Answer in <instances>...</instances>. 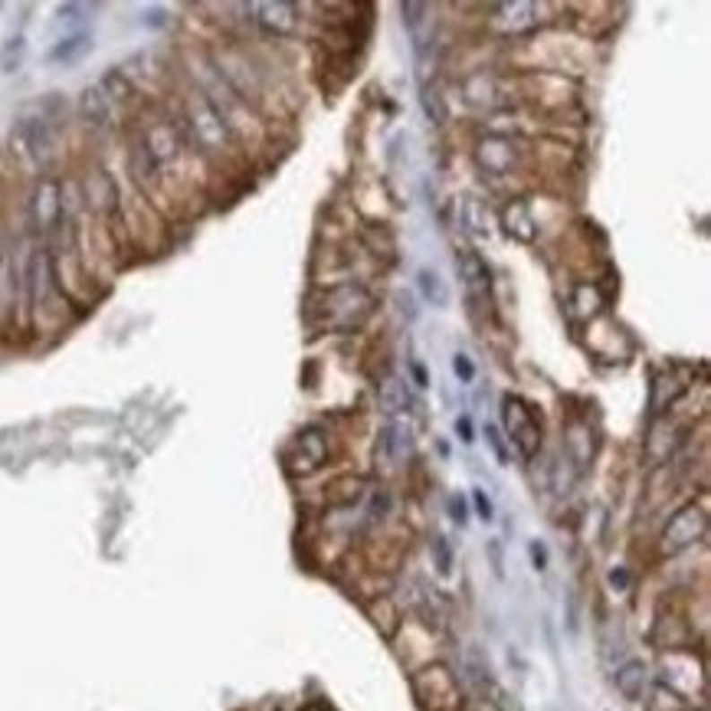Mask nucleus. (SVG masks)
<instances>
[{
	"label": "nucleus",
	"mask_w": 711,
	"mask_h": 711,
	"mask_svg": "<svg viewBox=\"0 0 711 711\" xmlns=\"http://www.w3.org/2000/svg\"><path fill=\"white\" fill-rule=\"evenodd\" d=\"M403 23H407V30L410 33H417L420 30V23H423V13H427V4H403Z\"/></svg>",
	"instance_id": "obj_29"
},
{
	"label": "nucleus",
	"mask_w": 711,
	"mask_h": 711,
	"mask_svg": "<svg viewBox=\"0 0 711 711\" xmlns=\"http://www.w3.org/2000/svg\"><path fill=\"white\" fill-rule=\"evenodd\" d=\"M23 53H27V43H23V37L7 39V43L0 47V69H4V73H17L20 63H23Z\"/></svg>",
	"instance_id": "obj_26"
},
{
	"label": "nucleus",
	"mask_w": 711,
	"mask_h": 711,
	"mask_svg": "<svg viewBox=\"0 0 711 711\" xmlns=\"http://www.w3.org/2000/svg\"><path fill=\"white\" fill-rule=\"evenodd\" d=\"M410 453H413V427L407 420H390L387 427L380 429L377 459H384V465H400L407 463Z\"/></svg>",
	"instance_id": "obj_9"
},
{
	"label": "nucleus",
	"mask_w": 711,
	"mask_h": 711,
	"mask_svg": "<svg viewBox=\"0 0 711 711\" xmlns=\"http://www.w3.org/2000/svg\"><path fill=\"white\" fill-rule=\"evenodd\" d=\"M99 86H102V92L108 95L112 102H132L134 95H138V92H134V82L128 79V73H125V69H118V66L108 69Z\"/></svg>",
	"instance_id": "obj_20"
},
{
	"label": "nucleus",
	"mask_w": 711,
	"mask_h": 711,
	"mask_svg": "<svg viewBox=\"0 0 711 711\" xmlns=\"http://www.w3.org/2000/svg\"><path fill=\"white\" fill-rule=\"evenodd\" d=\"M13 144H17V152L27 158L37 171L47 174L53 158H56V138H53V128L43 115H30V118H20L13 125Z\"/></svg>",
	"instance_id": "obj_3"
},
{
	"label": "nucleus",
	"mask_w": 711,
	"mask_h": 711,
	"mask_svg": "<svg viewBox=\"0 0 711 711\" xmlns=\"http://www.w3.org/2000/svg\"><path fill=\"white\" fill-rule=\"evenodd\" d=\"M532 560L538 564V570H544L548 564V554H544V544H532Z\"/></svg>",
	"instance_id": "obj_37"
},
{
	"label": "nucleus",
	"mask_w": 711,
	"mask_h": 711,
	"mask_svg": "<svg viewBox=\"0 0 711 711\" xmlns=\"http://www.w3.org/2000/svg\"><path fill=\"white\" fill-rule=\"evenodd\" d=\"M505 423H508V433H512L518 453L525 459H534L541 449V427L534 413L528 410V403L518 397H505Z\"/></svg>",
	"instance_id": "obj_7"
},
{
	"label": "nucleus",
	"mask_w": 711,
	"mask_h": 711,
	"mask_svg": "<svg viewBox=\"0 0 711 711\" xmlns=\"http://www.w3.org/2000/svg\"><path fill=\"white\" fill-rule=\"evenodd\" d=\"M708 534V512H705V505H682L679 512L665 522L663 534H659V554H665V558H672V554H682V551H689L692 544H698V541Z\"/></svg>",
	"instance_id": "obj_2"
},
{
	"label": "nucleus",
	"mask_w": 711,
	"mask_h": 711,
	"mask_svg": "<svg viewBox=\"0 0 711 711\" xmlns=\"http://www.w3.org/2000/svg\"><path fill=\"white\" fill-rule=\"evenodd\" d=\"M89 49H92V33L86 30H76V33H69L56 43V47L49 49V63H79V59L86 56Z\"/></svg>",
	"instance_id": "obj_16"
},
{
	"label": "nucleus",
	"mask_w": 711,
	"mask_h": 711,
	"mask_svg": "<svg viewBox=\"0 0 711 711\" xmlns=\"http://www.w3.org/2000/svg\"><path fill=\"white\" fill-rule=\"evenodd\" d=\"M420 105H423V112L433 125H446V105H443V95L437 89L423 86V95H420Z\"/></svg>",
	"instance_id": "obj_27"
},
{
	"label": "nucleus",
	"mask_w": 711,
	"mask_h": 711,
	"mask_svg": "<svg viewBox=\"0 0 711 711\" xmlns=\"http://www.w3.org/2000/svg\"><path fill=\"white\" fill-rule=\"evenodd\" d=\"M79 118H82L89 128H112L115 102L102 92L99 82H92V86H86L79 92Z\"/></svg>",
	"instance_id": "obj_12"
},
{
	"label": "nucleus",
	"mask_w": 711,
	"mask_h": 711,
	"mask_svg": "<svg viewBox=\"0 0 711 711\" xmlns=\"http://www.w3.org/2000/svg\"><path fill=\"white\" fill-rule=\"evenodd\" d=\"M455 433H459V439H463V443H473V420L469 417H459L455 420Z\"/></svg>",
	"instance_id": "obj_36"
},
{
	"label": "nucleus",
	"mask_w": 711,
	"mask_h": 711,
	"mask_svg": "<svg viewBox=\"0 0 711 711\" xmlns=\"http://www.w3.org/2000/svg\"><path fill=\"white\" fill-rule=\"evenodd\" d=\"M413 380H417L420 387H427V384H429V377H427V370L420 368V364H413Z\"/></svg>",
	"instance_id": "obj_39"
},
{
	"label": "nucleus",
	"mask_w": 711,
	"mask_h": 711,
	"mask_svg": "<svg viewBox=\"0 0 711 711\" xmlns=\"http://www.w3.org/2000/svg\"><path fill=\"white\" fill-rule=\"evenodd\" d=\"M646 711H689V702L669 682H649V689H646Z\"/></svg>",
	"instance_id": "obj_17"
},
{
	"label": "nucleus",
	"mask_w": 711,
	"mask_h": 711,
	"mask_svg": "<svg viewBox=\"0 0 711 711\" xmlns=\"http://www.w3.org/2000/svg\"><path fill=\"white\" fill-rule=\"evenodd\" d=\"M249 13H256V23L273 37H292L295 27H299V7L295 4H249Z\"/></svg>",
	"instance_id": "obj_10"
},
{
	"label": "nucleus",
	"mask_w": 711,
	"mask_h": 711,
	"mask_svg": "<svg viewBox=\"0 0 711 711\" xmlns=\"http://www.w3.org/2000/svg\"><path fill=\"white\" fill-rule=\"evenodd\" d=\"M505 223H508V233L525 243H532L534 239V223H532V213L525 210V204H512V207H505Z\"/></svg>",
	"instance_id": "obj_22"
},
{
	"label": "nucleus",
	"mask_w": 711,
	"mask_h": 711,
	"mask_svg": "<svg viewBox=\"0 0 711 711\" xmlns=\"http://www.w3.org/2000/svg\"><path fill=\"white\" fill-rule=\"evenodd\" d=\"M433 558H437V570L443 574V577H449L453 574V551H449V544H446V538H433Z\"/></svg>",
	"instance_id": "obj_28"
},
{
	"label": "nucleus",
	"mask_w": 711,
	"mask_h": 711,
	"mask_svg": "<svg viewBox=\"0 0 711 711\" xmlns=\"http://www.w3.org/2000/svg\"><path fill=\"white\" fill-rule=\"evenodd\" d=\"M92 7H82V4H63V7L56 10L59 23H79L82 20V13H89Z\"/></svg>",
	"instance_id": "obj_31"
},
{
	"label": "nucleus",
	"mask_w": 711,
	"mask_h": 711,
	"mask_svg": "<svg viewBox=\"0 0 711 711\" xmlns=\"http://www.w3.org/2000/svg\"><path fill=\"white\" fill-rule=\"evenodd\" d=\"M473 502H475V512H479V518H482V522H492V518H495L492 499H489L482 489H475V492H473Z\"/></svg>",
	"instance_id": "obj_30"
},
{
	"label": "nucleus",
	"mask_w": 711,
	"mask_h": 711,
	"mask_svg": "<svg viewBox=\"0 0 711 711\" xmlns=\"http://www.w3.org/2000/svg\"><path fill=\"white\" fill-rule=\"evenodd\" d=\"M485 439H489V446L495 449V455H499V463H508V449H505V443H502V437H499V429L495 427H485Z\"/></svg>",
	"instance_id": "obj_33"
},
{
	"label": "nucleus",
	"mask_w": 711,
	"mask_h": 711,
	"mask_svg": "<svg viewBox=\"0 0 711 711\" xmlns=\"http://www.w3.org/2000/svg\"><path fill=\"white\" fill-rule=\"evenodd\" d=\"M30 220L39 233H53L63 220V197H59V180L43 174L33 187V197H30Z\"/></svg>",
	"instance_id": "obj_8"
},
{
	"label": "nucleus",
	"mask_w": 711,
	"mask_h": 711,
	"mask_svg": "<svg viewBox=\"0 0 711 711\" xmlns=\"http://www.w3.org/2000/svg\"><path fill=\"white\" fill-rule=\"evenodd\" d=\"M499 13H505L502 17V27L508 30V33H522V30H532L534 27V17H528V13H534V4H505V7H495Z\"/></svg>",
	"instance_id": "obj_21"
},
{
	"label": "nucleus",
	"mask_w": 711,
	"mask_h": 711,
	"mask_svg": "<svg viewBox=\"0 0 711 711\" xmlns=\"http://www.w3.org/2000/svg\"><path fill=\"white\" fill-rule=\"evenodd\" d=\"M328 459V437H325L322 429H305L302 437H299V455H292V463H289V473L292 475H308L315 473L318 465Z\"/></svg>",
	"instance_id": "obj_11"
},
{
	"label": "nucleus",
	"mask_w": 711,
	"mask_h": 711,
	"mask_svg": "<svg viewBox=\"0 0 711 711\" xmlns=\"http://www.w3.org/2000/svg\"><path fill=\"white\" fill-rule=\"evenodd\" d=\"M184 125H187L190 142L204 148L207 154H223L230 152V144L237 142L227 122L220 118V112L204 99L200 92H190L184 99Z\"/></svg>",
	"instance_id": "obj_1"
},
{
	"label": "nucleus",
	"mask_w": 711,
	"mask_h": 711,
	"mask_svg": "<svg viewBox=\"0 0 711 711\" xmlns=\"http://www.w3.org/2000/svg\"><path fill=\"white\" fill-rule=\"evenodd\" d=\"M413 695L423 711H455L459 708V682L446 665H427L413 675Z\"/></svg>",
	"instance_id": "obj_5"
},
{
	"label": "nucleus",
	"mask_w": 711,
	"mask_h": 711,
	"mask_svg": "<svg viewBox=\"0 0 711 711\" xmlns=\"http://www.w3.org/2000/svg\"><path fill=\"white\" fill-rule=\"evenodd\" d=\"M463 220H465V227H469V233H475V237H489V210H485L482 200H475V197L465 200Z\"/></svg>",
	"instance_id": "obj_25"
},
{
	"label": "nucleus",
	"mask_w": 711,
	"mask_h": 711,
	"mask_svg": "<svg viewBox=\"0 0 711 711\" xmlns=\"http://www.w3.org/2000/svg\"><path fill=\"white\" fill-rule=\"evenodd\" d=\"M417 289H420V295L433 305V308H446V305H449V285H446L443 275L433 273V269H420Z\"/></svg>",
	"instance_id": "obj_19"
},
{
	"label": "nucleus",
	"mask_w": 711,
	"mask_h": 711,
	"mask_svg": "<svg viewBox=\"0 0 711 711\" xmlns=\"http://www.w3.org/2000/svg\"><path fill=\"white\" fill-rule=\"evenodd\" d=\"M453 370H455V377L463 380V384H469V380L475 377V364L465 354H455V360H453Z\"/></svg>",
	"instance_id": "obj_32"
},
{
	"label": "nucleus",
	"mask_w": 711,
	"mask_h": 711,
	"mask_svg": "<svg viewBox=\"0 0 711 711\" xmlns=\"http://www.w3.org/2000/svg\"><path fill=\"white\" fill-rule=\"evenodd\" d=\"M649 665L639 663V659H629V663H623L613 672V685H617V692L623 695L626 702H639L646 695V689H649Z\"/></svg>",
	"instance_id": "obj_13"
},
{
	"label": "nucleus",
	"mask_w": 711,
	"mask_h": 711,
	"mask_svg": "<svg viewBox=\"0 0 711 711\" xmlns=\"http://www.w3.org/2000/svg\"><path fill=\"white\" fill-rule=\"evenodd\" d=\"M489 558H492L495 577H505V564H502V544L499 541H489Z\"/></svg>",
	"instance_id": "obj_34"
},
{
	"label": "nucleus",
	"mask_w": 711,
	"mask_h": 711,
	"mask_svg": "<svg viewBox=\"0 0 711 711\" xmlns=\"http://www.w3.org/2000/svg\"><path fill=\"white\" fill-rule=\"evenodd\" d=\"M449 515L455 518V525H465V518H469V515H465V502L459 499V495L449 499Z\"/></svg>",
	"instance_id": "obj_35"
},
{
	"label": "nucleus",
	"mask_w": 711,
	"mask_h": 711,
	"mask_svg": "<svg viewBox=\"0 0 711 711\" xmlns=\"http://www.w3.org/2000/svg\"><path fill=\"white\" fill-rule=\"evenodd\" d=\"M455 266H459V275L465 279V285L473 289V292H489V285H492V273L485 266V259L473 249H463L459 259H455Z\"/></svg>",
	"instance_id": "obj_14"
},
{
	"label": "nucleus",
	"mask_w": 711,
	"mask_h": 711,
	"mask_svg": "<svg viewBox=\"0 0 711 711\" xmlns=\"http://www.w3.org/2000/svg\"><path fill=\"white\" fill-rule=\"evenodd\" d=\"M82 204H86L89 210H95V213H102L105 220H112L115 233H122L125 237V217H122V194H118V184H115L112 174L105 171H92L82 184Z\"/></svg>",
	"instance_id": "obj_6"
},
{
	"label": "nucleus",
	"mask_w": 711,
	"mask_h": 711,
	"mask_svg": "<svg viewBox=\"0 0 711 711\" xmlns=\"http://www.w3.org/2000/svg\"><path fill=\"white\" fill-rule=\"evenodd\" d=\"M512 144L505 142V138H489V142L479 144V164H482L485 171L492 174H508L512 171Z\"/></svg>",
	"instance_id": "obj_15"
},
{
	"label": "nucleus",
	"mask_w": 711,
	"mask_h": 711,
	"mask_svg": "<svg viewBox=\"0 0 711 711\" xmlns=\"http://www.w3.org/2000/svg\"><path fill=\"white\" fill-rule=\"evenodd\" d=\"M360 495H364V479L348 475V479H338V482L328 489V502L332 505H354Z\"/></svg>",
	"instance_id": "obj_24"
},
{
	"label": "nucleus",
	"mask_w": 711,
	"mask_h": 711,
	"mask_svg": "<svg viewBox=\"0 0 711 711\" xmlns=\"http://www.w3.org/2000/svg\"><path fill=\"white\" fill-rule=\"evenodd\" d=\"M377 400H380V410H384L387 417H400L410 403L407 384L400 377H384L377 384Z\"/></svg>",
	"instance_id": "obj_18"
},
{
	"label": "nucleus",
	"mask_w": 711,
	"mask_h": 711,
	"mask_svg": "<svg viewBox=\"0 0 711 711\" xmlns=\"http://www.w3.org/2000/svg\"><path fill=\"white\" fill-rule=\"evenodd\" d=\"M610 584L623 590L626 587V570H613V574H610Z\"/></svg>",
	"instance_id": "obj_40"
},
{
	"label": "nucleus",
	"mask_w": 711,
	"mask_h": 711,
	"mask_svg": "<svg viewBox=\"0 0 711 711\" xmlns=\"http://www.w3.org/2000/svg\"><path fill=\"white\" fill-rule=\"evenodd\" d=\"M322 308L328 328H358L374 308V299L360 285H338V289L325 295Z\"/></svg>",
	"instance_id": "obj_4"
},
{
	"label": "nucleus",
	"mask_w": 711,
	"mask_h": 711,
	"mask_svg": "<svg viewBox=\"0 0 711 711\" xmlns=\"http://www.w3.org/2000/svg\"><path fill=\"white\" fill-rule=\"evenodd\" d=\"M148 27H164V10H148Z\"/></svg>",
	"instance_id": "obj_38"
},
{
	"label": "nucleus",
	"mask_w": 711,
	"mask_h": 711,
	"mask_svg": "<svg viewBox=\"0 0 711 711\" xmlns=\"http://www.w3.org/2000/svg\"><path fill=\"white\" fill-rule=\"evenodd\" d=\"M368 617L374 620V623H377V629L384 636H394L397 633V607H394V603H390V597H377L374 600V603H370L368 607Z\"/></svg>",
	"instance_id": "obj_23"
}]
</instances>
